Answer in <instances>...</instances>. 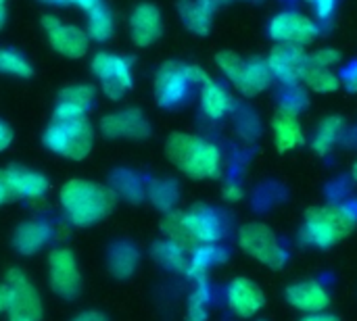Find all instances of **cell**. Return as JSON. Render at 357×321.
Masks as SVG:
<instances>
[{"label": "cell", "instance_id": "28", "mask_svg": "<svg viewBox=\"0 0 357 321\" xmlns=\"http://www.w3.org/2000/svg\"><path fill=\"white\" fill-rule=\"evenodd\" d=\"M345 132V121L339 117V115H328L324 117L316 132H314V138H312V148L318 152V155H328L333 150V146L341 140Z\"/></svg>", "mask_w": 357, "mask_h": 321}, {"label": "cell", "instance_id": "16", "mask_svg": "<svg viewBox=\"0 0 357 321\" xmlns=\"http://www.w3.org/2000/svg\"><path fill=\"white\" fill-rule=\"evenodd\" d=\"M226 301H228L230 311H232L236 318L249 320V318L257 315V313L264 309V305H266V295H264L261 286L255 284L253 280H249V278H234V280L228 284Z\"/></svg>", "mask_w": 357, "mask_h": 321}, {"label": "cell", "instance_id": "22", "mask_svg": "<svg viewBox=\"0 0 357 321\" xmlns=\"http://www.w3.org/2000/svg\"><path fill=\"white\" fill-rule=\"evenodd\" d=\"M178 13L188 31L197 36H207L213 23L215 4L209 0H180Z\"/></svg>", "mask_w": 357, "mask_h": 321}, {"label": "cell", "instance_id": "21", "mask_svg": "<svg viewBox=\"0 0 357 321\" xmlns=\"http://www.w3.org/2000/svg\"><path fill=\"white\" fill-rule=\"evenodd\" d=\"M272 130H274V142L278 152H289L305 144V134L297 115L278 111L272 119Z\"/></svg>", "mask_w": 357, "mask_h": 321}, {"label": "cell", "instance_id": "11", "mask_svg": "<svg viewBox=\"0 0 357 321\" xmlns=\"http://www.w3.org/2000/svg\"><path fill=\"white\" fill-rule=\"evenodd\" d=\"M8 290H10V320L40 321L42 320V299L33 284L21 269L8 272Z\"/></svg>", "mask_w": 357, "mask_h": 321}, {"label": "cell", "instance_id": "14", "mask_svg": "<svg viewBox=\"0 0 357 321\" xmlns=\"http://www.w3.org/2000/svg\"><path fill=\"white\" fill-rule=\"evenodd\" d=\"M266 61L276 79H280L284 86H297L301 81V73L307 65V52L303 46L276 44L270 50Z\"/></svg>", "mask_w": 357, "mask_h": 321}, {"label": "cell", "instance_id": "41", "mask_svg": "<svg viewBox=\"0 0 357 321\" xmlns=\"http://www.w3.org/2000/svg\"><path fill=\"white\" fill-rule=\"evenodd\" d=\"M343 86L347 88V92H357V61L345 71V75H343Z\"/></svg>", "mask_w": 357, "mask_h": 321}, {"label": "cell", "instance_id": "29", "mask_svg": "<svg viewBox=\"0 0 357 321\" xmlns=\"http://www.w3.org/2000/svg\"><path fill=\"white\" fill-rule=\"evenodd\" d=\"M86 33H88L90 40H94L98 44H105V42H109L113 38V33H115V19H113V13L105 4H98L92 10H88Z\"/></svg>", "mask_w": 357, "mask_h": 321}, {"label": "cell", "instance_id": "7", "mask_svg": "<svg viewBox=\"0 0 357 321\" xmlns=\"http://www.w3.org/2000/svg\"><path fill=\"white\" fill-rule=\"evenodd\" d=\"M92 75L100 81L102 94L111 100H119L134 88V61L115 52H96L90 63Z\"/></svg>", "mask_w": 357, "mask_h": 321}, {"label": "cell", "instance_id": "20", "mask_svg": "<svg viewBox=\"0 0 357 321\" xmlns=\"http://www.w3.org/2000/svg\"><path fill=\"white\" fill-rule=\"evenodd\" d=\"M96 98V88L90 84H71L61 90L54 115L56 117H86Z\"/></svg>", "mask_w": 357, "mask_h": 321}, {"label": "cell", "instance_id": "13", "mask_svg": "<svg viewBox=\"0 0 357 321\" xmlns=\"http://www.w3.org/2000/svg\"><path fill=\"white\" fill-rule=\"evenodd\" d=\"M100 134L111 140H144L151 134V123L140 109H123L100 119Z\"/></svg>", "mask_w": 357, "mask_h": 321}, {"label": "cell", "instance_id": "45", "mask_svg": "<svg viewBox=\"0 0 357 321\" xmlns=\"http://www.w3.org/2000/svg\"><path fill=\"white\" fill-rule=\"evenodd\" d=\"M10 307V290L8 286H0V313L8 311Z\"/></svg>", "mask_w": 357, "mask_h": 321}, {"label": "cell", "instance_id": "30", "mask_svg": "<svg viewBox=\"0 0 357 321\" xmlns=\"http://www.w3.org/2000/svg\"><path fill=\"white\" fill-rule=\"evenodd\" d=\"M111 190L117 196H121V198H126L130 203H140L146 196V190H144L140 178L136 173L128 171V169L113 171V175H111Z\"/></svg>", "mask_w": 357, "mask_h": 321}, {"label": "cell", "instance_id": "35", "mask_svg": "<svg viewBox=\"0 0 357 321\" xmlns=\"http://www.w3.org/2000/svg\"><path fill=\"white\" fill-rule=\"evenodd\" d=\"M307 104H310V98H307L305 90L299 88V84L297 86H287V92L280 98V109L278 111H284V113H291V115H299Z\"/></svg>", "mask_w": 357, "mask_h": 321}, {"label": "cell", "instance_id": "25", "mask_svg": "<svg viewBox=\"0 0 357 321\" xmlns=\"http://www.w3.org/2000/svg\"><path fill=\"white\" fill-rule=\"evenodd\" d=\"M228 259V253L222 244H201L190 253V263H188V278L201 280L207 278V272Z\"/></svg>", "mask_w": 357, "mask_h": 321}, {"label": "cell", "instance_id": "12", "mask_svg": "<svg viewBox=\"0 0 357 321\" xmlns=\"http://www.w3.org/2000/svg\"><path fill=\"white\" fill-rule=\"evenodd\" d=\"M50 288L61 299H75L82 290V276L75 257L69 249H54L48 257Z\"/></svg>", "mask_w": 357, "mask_h": 321}, {"label": "cell", "instance_id": "31", "mask_svg": "<svg viewBox=\"0 0 357 321\" xmlns=\"http://www.w3.org/2000/svg\"><path fill=\"white\" fill-rule=\"evenodd\" d=\"M146 196L151 198V203H153L159 211L169 213V211H174V207L178 205V198H180L178 182L172 180V178L155 180V182H151V186H149V190H146Z\"/></svg>", "mask_w": 357, "mask_h": 321}, {"label": "cell", "instance_id": "8", "mask_svg": "<svg viewBox=\"0 0 357 321\" xmlns=\"http://www.w3.org/2000/svg\"><path fill=\"white\" fill-rule=\"evenodd\" d=\"M320 36V27L299 10H282L270 21V38L278 44H295L307 46L316 42Z\"/></svg>", "mask_w": 357, "mask_h": 321}, {"label": "cell", "instance_id": "37", "mask_svg": "<svg viewBox=\"0 0 357 321\" xmlns=\"http://www.w3.org/2000/svg\"><path fill=\"white\" fill-rule=\"evenodd\" d=\"M215 63H218L220 71H222L228 79H232V77L236 75L241 63H243V56L236 54L234 50H220V52L215 54Z\"/></svg>", "mask_w": 357, "mask_h": 321}, {"label": "cell", "instance_id": "27", "mask_svg": "<svg viewBox=\"0 0 357 321\" xmlns=\"http://www.w3.org/2000/svg\"><path fill=\"white\" fill-rule=\"evenodd\" d=\"M153 259L167 272H174V274H186L188 272V251H184L182 246H178L176 242L172 240H159L153 244Z\"/></svg>", "mask_w": 357, "mask_h": 321}, {"label": "cell", "instance_id": "49", "mask_svg": "<svg viewBox=\"0 0 357 321\" xmlns=\"http://www.w3.org/2000/svg\"><path fill=\"white\" fill-rule=\"evenodd\" d=\"M42 2H46V4H65L67 0H42Z\"/></svg>", "mask_w": 357, "mask_h": 321}, {"label": "cell", "instance_id": "46", "mask_svg": "<svg viewBox=\"0 0 357 321\" xmlns=\"http://www.w3.org/2000/svg\"><path fill=\"white\" fill-rule=\"evenodd\" d=\"M67 2L77 6V8H82V10H92L94 6L100 4V0H67Z\"/></svg>", "mask_w": 357, "mask_h": 321}, {"label": "cell", "instance_id": "52", "mask_svg": "<svg viewBox=\"0 0 357 321\" xmlns=\"http://www.w3.org/2000/svg\"><path fill=\"white\" fill-rule=\"evenodd\" d=\"M4 2H6V0H0V4H4Z\"/></svg>", "mask_w": 357, "mask_h": 321}, {"label": "cell", "instance_id": "10", "mask_svg": "<svg viewBox=\"0 0 357 321\" xmlns=\"http://www.w3.org/2000/svg\"><path fill=\"white\" fill-rule=\"evenodd\" d=\"M190 90V79L186 75V65L167 61L155 73V100L163 109L178 107Z\"/></svg>", "mask_w": 357, "mask_h": 321}, {"label": "cell", "instance_id": "42", "mask_svg": "<svg viewBox=\"0 0 357 321\" xmlns=\"http://www.w3.org/2000/svg\"><path fill=\"white\" fill-rule=\"evenodd\" d=\"M299 321H339V318L331 311H318V313H305V318Z\"/></svg>", "mask_w": 357, "mask_h": 321}, {"label": "cell", "instance_id": "34", "mask_svg": "<svg viewBox=\"0 0 357 321\" xmlns=\"http://www.w3.org/2000/svg\"><path fill=\"white\" fill-rule=\"evenodd\" d=\"M0 73L13 75V77H31L33 69L29 61H25L19 52L0 48Z\"/></svg>", "mask_w": 357, "mask_h": 321}, {"label": "cell", "instance_id": "36", "mask_svg": "<svg viewBox=\"0 0 357 321\" xmlns=\"http://www.w3.org/2000/svg\"><path fill=\"white\" fill-rule=\"evenodd\" d=\"M339 61H341V52L337 48H320V50L307 54V65L322 67V69H331V67L339 65Z\"/></svg>", "mask_w": 357, "mask_h": 321}, {"label": "cell", "instance_id": "19", "mask_svg": "<svg viewBox=\"0 0 357 321\" xmlns=\"http://www.w3.org/2000/svg\"><path fill=\"white\" fill-rule=\"evenodd\" d=\"M284 299L293 309L303 311V313L326 311L328 305H331L328 290L316 280H301V282H295V284L287 286Z\"/></svg>", "mask_w": 357, "mask_h": 321}, {"label": "cell", "instance_id": "54", "mask_svg": "<svg viewBox=\"0 0 357 321\" xmlns=\"http://www.w3.org/2000/svg\"><path fill=\"white\" fill-rule=\"evenodd\" d=\"M259 321H266V320H259Z\"/></svg>", "mask_w": 357, "mask_h": 321}, {"label": "cell", "instance_id": "50", "mask_svg": "<svg viewBox=\"0 0 357 321\" xmlns=\"http://www.w3.org/2000/svg\"><path fill=\"white\" fill-rule=\"evenodd\" d=\"M351 178L357 182V161L354 163V167H351Z\"/></svg>", "mask_w": 357, "mask_h": 321}, {"label": "cell", "instance_id": "24", "mask_svg": "<svg viewBox=\"0 0 357 321\" xmlns=\"http://www.w3.org/2000/svg\"><path fill=\"white\" fill-rule=\"evenodd\" d=\"M52 238V228L44 221H25L17 228L13 244L21 255H33Z\"/></svg>", "mask_w": 357, "mask_h": 321}, {"label": "cell", "instance_id": "1", "mask_svg": "<svg viewBox=\"0 0 357 321\" xmlns=\"http://www.w3.org/2000/svg\"><path fill=\"white\" fill-rule=\"evenodd\" d=\"M167 240L192 253L201 244H218L226 234L222 215L207 205H192L188 211H169L161 221Z\"/></svg>", "mask_w": 357, "mask_h": 321}, {"label": "cell", "instance_id": "23", "mask_svg": "<svg viewBox=\"0 0 357 321\" xmlns=\"http://www.w3.org/2000/svg\"><path fill=\"white\" fill-rule=\"evenodd\" d=\"M234 107L232 94L215 79H207L201 86V111L207 119H224Z\"/></svg>", "mask_w": 357, "mask_h": 321}, {"label": "cell", "instance_id": "15", "mask_svg": "<svg viewBox=\"0 0 357 321\" xmlns=\"http://www.w3.org/2000/svg\"><path fill=\"white\" fill-rule=\"evenodd\" d=\"M0 180L10 192V198H27V201H38L44 198L50 184L48 178L40 171H31L25 167H6L0 171Z\"/></svg>", "mask_w": 357, "mask_h": 321}, {"label": "cell", "instance_id": "48", "mask_svg": "<svg viewBox=\"0 0 357 321\" xmlns=\"http://www.w3.org/2000/svg\"><path fill=\"white\" fill-rule=\"evenodd\" d=\"M4 21H6V8L4 4H0V29L4 27Z\"/></svg>", "mask_w": 357, "mask_h": 321}, {"label": "cell", "instance_id": "6", "mask_svg": "<svg viewBox=\"0 0 357 321\" xmlns=\"http://www.w3.org/2000/svg\"><path fill=\"white\" fill-rule=\"evenodd\" d=\"M241 249L270 269H282L289 261V251L266 224H247L238 230Z\"/></svg>", "mask_w": 357, "mask_h": 321}, {"label": "cell", "instance_id": "33", "mask_svg": "<svg viewBox=\"0 0 357 321\" xmlns=\"http://www.w3.org/2000/svg\"><path fill=\"white\" fill-rule=\"evenodd\" d=\"M207 305H209V284L207 278L197 280V288L188 299V311L184 321H207Z\"/></svg>", "mask_w": 357, "mask_h": 321}, {"label": "cell", "instance_id": "3", "mask_svg": "<svg viewBox=\"0 0 357 321\" xmlns=\"http://www.w3.org/2000/svg\"><path fill=\"white\" fill-rule=\"evenodd\" d=\"M167 159L190 180H213L222 173V152L201 136L176 132L165 142Z\"/></svg>", "mask_w": 357, "mask_h": 321}, {"label": "cell", "instance_id": "43", "mask_svg": "<svg viewBox=\"0 0 357 321\" xmlns=\"http://www.w3.org/2000/svg\"><path fill=\"white\" fill-rule=\"evenodd\" d=\"M10 142H13V132H10V127H8L6 123L0 121V150L8 148Z\"/></svg>", "mask_w": 357, "mask_h": 321}, {"label": "cell", "instance_id": "9", "mask_svg": "<svg viewBox=\"0 0 357 321\" xmlns=\"http://www.w3.org/2000/svg\"><path fill=\"white\" fill-rule=\"evenodd\" d=\"M42 27L46 33L48 44L67 58H82L88 52L90 38L88 33L77 25H67L54 15L42 17Z\"/></svg>", "mask_w": 357, "mask_h": 321}, {"label": "cell", "instance_id": "5", "mask_svg": "<svg viewBox=\"0 0 357 321\" xmlns=\"http://www.w3.org/2000/svg\"><path fill=\"white\" fill-rule=\"evenodd\" d=\"M48 150L67 157L71 161H82L88 157L94 144V130L86 117H52L42 136Z\"/></svg>", "mask_w": 357, "mask_h": 321}, {"label": "cell", "instance_id": "4", "mask_svg": "<svg viewBox=\"0 0 357 321\" xmlns=\"http://www.w3.org/2000/svg\"><path fill=\"white\" fill-rule=\"evenodd\" d=\"M357 226V215L347 205H324L305 211V221L301 226L299 238L303 244L314 249H333L345 240Z\"/></svg>", "mask_w": 357, "mask_h": 321}, {"label": "cell", "instance_id": "51", "mask_svg": "<svg viewBox=\"0 0 357 321\" xmlns=\"http://www.w3.org/2000/svg\"><path fill=\"white\" fill-rule=\"evenodd\" d=\"M209 2H213L218 6V4H224V2H230V0H209Z\"/></svg>", "mask_w": 357, "mask_h": 321}, {"label": "cell", "instance_id": "32", "mask_svg": "<svg viewBox=\"0 0 357 321\" xmlns=\"http://www.w3.org/2000/svg\"><path fill=\"white\" fill-rule=\"evenodd\" d=\"M301 81L310 90L320 92V94H331L341 88V77L337 73H333L331 69L314 67V65H305V69L301 73Z\"/></svg>", "mask_w": 357, "mask_h": 321}, {"label": "cell", "instance_id": "53", "mask_svg": "<svg viewBox=\"0 0 357 321\" xmlns=\"http://www.w3.org/2000/svg\"><path fill=\"white\" fill-rule=\"evenodd\" d=\"M10 321H19V320H10Z\"/></svg>", "mask_w": 357, "mask_h": 321}, {"label": "cell", "instance_id": "17", "mask_svg": "<svg viewBox=\"0 0 357 321\" xmlns=\"http://www.w3.org/2000/svg\"><path fill=\"white\" fill-rule=\"evenodd\" d=\"M163 33V17L161 10L151 4L142 2L138 4L130 15V38L138 48H146L155 44Z\"/></svg>", "mask_w": 357, "mask_h": 321}, {"label": "cell", "instance_id": "38", "mask_svg": "<svg viewBox=\"0 0 357 321\" xmlns=\"http://www.w3.org/2000/svg\"><path fill=\"white\" fill-rule=\"evenodd\" d=\"M305 2L314 6L316 15L320 19H328L335 13V8H337V0H305Z\"/></svg>", "mask_w": 357, "mask_h": 321}, {"label": "cell", "instance_id": "26", "mask_svg": "<svg viewBox=\"0 0 357 321\" xmlns=\"http://www.w3.org/2000/svg\"><path fill=\"white\" fill-rule=\"evenodd\" d=\"M140 255L130 242H115L109 251V272L117 280H128L136 272Z\"/></svg>", "mask_w": 357, "mask_h": 321}, {"label": "cell", "instance_id": "39", "mask_svg": "<svg viewBox=\"0 0 357 321\" xmlns=\"http://www.w3.org/2000/svg\"><path fill=\"white\" fill-rule=\"evenodd\" d=\"M186 75H188L190 84H201V86H203L207 79H211V77L207 75V71L201 69L199 65H186Z\"/></svg>", "mask_w": 357, "mask_h": 321}, {"label": "cell", "instance_id": "40", "mask_svg": "<svg viewBox=\"0 0 357 321\" xmlns=\"http://www.w3.org/2000/svg\"><path fill=\"white\" fill-rule=\"evenodd\" d=\"M243 196H245V190L241 184H228L224 188V198L230 203H238V201H243Z\"/></svg>", "mask_w": 357, "mask_h": 321}, {"label": "cell", "instance_id": "44", "mask_svg": "<svg viewBox=\"0 0 357 321\" xmlns=\"http://www.w3.org/2000/svg\"><path fill=\"white\" fill-rule=\"evenodd\" d=\"M71 321H107V318L98 311H84V313L75 315Z\"/></svg>", "mask_w": 357, "mask_h": 321}, {"label": "cell", "instance_id": "47", "mask_svg": "<svg viewBox=\"0 0 357 321\" xmlns=\"http://www.w3.org/2000/svg\"><path fill=\"white\" fill-rule=\"evenodd\" d=\"M6 201H10V192L6 190V186H4L2 180H0V205H4Z\"/></svg>", "mask_w": 357, "mask_h": 321}, {"label": "cell", "instance_id": "2", "mask_svg": "<svg viewBox=\"0 0 357 321\" xmlns=\"http://www.w3.org/2000/svg\"><path fill=\"white\" fill-rule=\"evenodd\" d=\"M59 201L73 226L88 228L98 224L113 211L117 194L109 186L90 180H69L61 188Z\"/></svg>", "mask_w": 357, "mask_h": 321}, {"label": "cell", "instance_id": "18", "mask_svg": "<svg viewBox=\"0 0 357 321\" xmlns=\"http://www.w3.org/2000/svg\"><path fill=\"white\" fill-rule=\"evenodd\" d=\"M272 79H274V75L268 67V61L253 56V58H243L236 75L230 81L243 96L253 98V96H259L261 92H266L270 88Z\"/></svg>", "mask_w": 357, "mask_h": 321}]
</instances>
